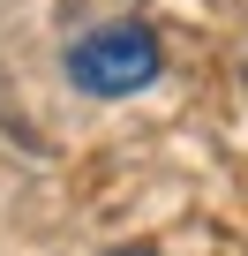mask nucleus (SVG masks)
<instances>
[{"label": "nucleus", "mask_w": 248, "mask_h": 256, "mask_svg": "<svg viewBox=\"0 0 248 256\" xmlns=\"http://www.w3.org/2000/svg\"><path fill=\"white\" fill-rule=\"evenodd\" d=\"M158 68H166L158 30L151 23H128V16H120V23H98V30H83L68 46V83L90 90V98H136V90L158 83Z\"/></svg>", "instance_id": "nucleus-1"}, {"label": "nucleus", "mask_w": 248, "mask_h": 256, "mask_svg": "<svg viewBox=\"0 0 248 256\" xmlns=\"http://www.w3.org/2000/svg\"><path fill=\"white\" fill-rule=\"evenodd\" d=\"M105 256H158V248H143V241H136V248H105Z\"/></svg>", "instance_id": "nucleus-2"}]
</instances>
